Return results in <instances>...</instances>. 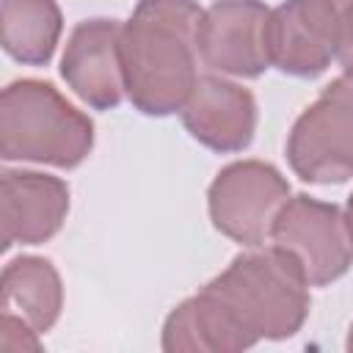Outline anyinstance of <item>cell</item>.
I'll list each match as a JSON object with an SVG mask.
<instances>
[{
    "label": "cell",
    "instance_id": "7",
    "mask_svg": "<svg viewBox=\"0 0 353 353\" xmlns=\"http://www.w3.org/2000/svg\"><path fill=\"white\" fill-rule=\"evenodd\" d=\"M270 8L259 0H218L201 11L196 47L199 61L221 74L259 77L268 66L265 25Z\"/></svg>",
    "mask_w": 353,
    "mask_h": 353
},
{
    "label": "cell",
    "instance_id": "14",
    "mask_svg": "<svg viewBox=\"0 0 353 353\" xmlns=\"http://www.w3.org/2000/svg\"><path fill=\"white\" fill-rule=\"evenodd\" d=\"M3 50L28 66L50 63L61 30L63 17L55 0H3Z\"/></svg>",
    "mask_w": 353,
    "mask_h": 353
},
{
    "label": "cell",
    "instance_id": "16",
    "mask_svg": "<svg viewBox=\"0 0 353 353\" xmlns=\"http://www.w3.org/2000/svg\"><path fill=\"white\" fill-rule=\"evenodd\" d=\"M336 6V61L345 77L353 80V0H334Z\"/></svg>",
    "mask_w": 353,
    "mask_h": 353
},
{
    "label": "cell",
    "instance_id": "12",
    "mask_svg": "<svg viewBox=\"0 0 353 353\" xmlns=\"http://www.w3.org/2000/svg\"><path fill=\"white\" fill-rule=\"evenodd\" d=\"M248 347L254 345L204 290L182 301L163 325V350L168 353H237Z\"/></svg>",
    "mask_w": 353,
    "mask_h": 353
},
{
    "label": "cell",
    "instance_id": "17",
    "mask_svg": "<svg viewBox=\"0 0 353 353\" xmlns=\"http://www.w3.org/2000/svg\"><path fill=\"white\" fill-rule=\"evenodd\" d=\"M345 226H347V234H350V240H353V193H350V199H347V204H345Z\"/></svg>",
    "mask_w": 353,
    "mask_h": 353
},
{
    "label": "cell",
    "instance_id": "18",
    "mask_svg": "<svg viewBox=\"0 0 353 353\" xmlns=\"http://www.w3.org/2000/svg\"><path fill=\"white\" fill-rule=\"evenodd\" d=\"M347 350L353 353V325H350V334H347Z\"/></svg>",
    "mask_w": 353,
    "mask_h": 353
},
{
    "label": "cell",
    "instance_id": "5",
    "mask_svg": "<svg viewBox=\"0 0 353 353\" xmlns=\"http://www.w3.org/2000/svg\"><path fill=\"white\" fill-rule=\"evenodd\" d=\"M290 199V182L262 160H237L218 171L207 207L212 226L229 240L256 248L270 237V226Z\"/></svg>",
    "mask_w": 353,
    "mask_h": 353
},
{
    "label": "cell",
    "instance_id": "1",
    "mask_svg": "<svg viewBox=\"0 0 353 353\" xmlns=\"http://www.w3.org/2000/svg\"><path fill=\"white\" fill-rule=\"evenodd\" d=\"M201 8L196 0H141L121 25L124 91L135 110L171 116L199 80Z\"/></svg>",
    "mask_w": 353,
    "mask_h": 353
},
{
    "label": "cell",
    "instance_id": "11",
    "mask_svg": "<svg viewBox=\"0 0 353 353\" xmlns=\"http://www.w3.org/2000/svg\"><path fill=\"white\" fill-rule=\"evenodd\" d=\"M3 251L11 245H39L66 221L69 188L63 179L39 171H6L0 182Z\"/></svg>",
    "mask_w": 353,
    "mask_h": 353
},
{
    "label": "cell",
    "instance_id": "13",
    "mask_svg": "<svg viewBox=\"0 0 353 353\" xmlns=\"http://www.w3.org/2000/svg\"><path fill=\"white\" fill-rule=\"evenodd\" d=\"M3 312L25 317L39 334L50 331L63 306L61 276L44 256H17L3 268Z\"/></svg>",
    "mask_w": 353,
    "mask_h": 353
},
{
    "label": "cell",
    "instance_id": "4",
    "mask_svg": "<svg viewBox=\"0 0 353 353\" xmlns=\"http://www.w3.org/2000/svg\"><path fill=\"white\" fill-rule=\"evenodd\" d=\"M292 171L312 185H339L353 176V80L336 77L295 119L287 135Z\"/></svg>",
    "mask_w": 353,
    "mask_h": 353
},
{
    "label": "cell",
    "instance_id": "9",
    "mask_svg": "<svg viewBox=\"0 0 353 353\" xmlns=\"http://www.w3.org/2000/svg\"><path fill=\"white\" fill-rule=\"evenodd\" d=\"M61 77L94 110H110L121 102V22L108 17L83 19L66 41Z\"/></svg>",
    "mask_w": 353,
    "mask_h": 353
},
{
    "label": "cell",
    "instance_id": "15",
    "mask_svg": "<svg viewBox=\"0 0 353 353\" xmlns=\"http://www.w3.org/2000/svg\"><path fill=\"white\" fill-rule=\"evenodd\" d=\"M0 347L8 350V353H17V350H39L41 342H39V331L19 314L14 312H3V320H0Z\"/></svg>",
    "mask_w": 353,
    "mask_h": 353
},
{
    "label": "cell",
    "instance_id": "8",
    "mask_svg": "<svg viewBox=\"0 0 353 353\" xmlns=\"http://www.w3.org/2000/svg\"><path fill=\"white\" fill-rule=\"evenodd\" d=\"M270 66L292 77H317L336 61L334 0H284L265 25Z\"/></svg>",
    "mask_w": 353,
    "mask_h": 353
},
{
    "label": "cell",
    "instance_id": "6",
    "mask_svg": "<svg viewBox=\"0 0 353 353\" xmlns=\"http://www.w3.org/2000/svg\"><path fill=\"white\" fill-rule=\"evenodd\" d=\"M268 240L301 265L309 287H325L353 265V240L345 226V212L306 193L284 201Z\"/></svg>",
    "mask_w": 353,
    "mask_h": 353
},
{
    "label": "cell",
    "instance_id": "3",
    "mask_svg": "<svg viewBox=\"0 0 353 353\" xmlns=\"http://www.w3.org/2000/svg\"><path fill=\"white\" fill-rule=\"evenodd\" d=\"M94 146V121L44 80H14L0 97L3 160L80 165Z\"/></svg>",
    "mask_w": 353,
    "mask_h": 353
},
{
    "label": "cell",
    "instance_id": "2",
    "mask_svg": "<svg viewBox=\"0 0 353 353\" xmlns=\"http://www.w3.org/2000/svg\"><path fill=\"white\" fill-rule=\"evenodd\" d=\"M201 290L223 306L251 345L298 334L309 314V281L301 265L276 245L234 256Z\"/></svg>",
    "mask_w": 353,
    "mask_h": 353
},
{
    "label": "cell",
    "instance_id": "10",
    "mask_svg": "<svg viewBox=\"0 0 353 353\" xmlns=\"http://www.w3.org/2000/svg\"><path fill=\"white\" fill-rule=\"evenodd\" d=\"M182 113L185 130L212 152H243L256 132V99L223 74H199Z\"/></svg>",
    "mask_w": 353,
    "mask_h": 353
}]
</instances>
